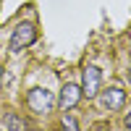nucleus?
I'll list each match as a JSON object with an SVG mask.
<instances>
[{
    "instance_id": "nucleus-7",
    "label": "nucleus",
    "mask_w": 131,
    "mask_h": 131,
    "mask_svg": "<svg viewBox=\"0 0 131 131\" xmlns=\"http://www.w3.org/2000/svg\"><path fill=\"white\" fill-rule=\"evenodd\" d=\"M60 128H71V131H79V121L71 115H63L60 118Z\"/></svg>"
},
{
    "instance_id": "nucleus-2",
    "label": "nucleus",
    "mask_w": 131,
    "mask_h": 131,
    "mask_svg": "<svg viewBox=\"0 0 131 131\" xmlns=\"http://www.w3.org/2000/svg\"><path fill=\"white\" fill-rule=\"evenodd\" d=\"M26 105L31 113L37 115H47L52 110V105H55V97H52L50 89H42V86H34V89L26 92Z\"/></svg>"
},
{
    "instance_id": "nucleus-8",
    "label": "nucleus",
    "mask_w": 131,
    "mask_h": 131,
    "mask_svg": "<svg viewBox=\"0 0 131 131\" xmlns=\"http://www.w3.org/2000/svg\"><path fill=\"white\" fill-rule=\"evenodd\" d=\"M123 123H126V128H131V110L126 113V118H123Z\"/></svg>"
},
{
    "instance_id": "nucleus-4",
    "label": "nucleus",
    "mask_w": 131,
    "mask_h": 131,
    "mask_svg": "<svg viewBox=\"0 0 131 131\" xmlns=\"http://www.w3.org/2000/svg\"><path fill=\"white\" fill-rule=\"evenodd\" d=\"M81 97H84V92H81L79 84H66L63 89H60V97H58V107L66 113V110H71V107L79 105Z\"/></svg>"
},
{
    "instance_id": "nucleus-6",
    "label": "nucleus",
    "mask_w": 131,
    "mask_h": 131,
    "mask_svg": "<svg viewBox=\"0 0 131 131\" xmlns=\"http://www.w3.org/2000/svg\"><path fill=\"white\" fill-rule=\"evenodd\" d=\"M3 126L5 128H29V121H26V118H18L16 113H5Z\"/></svg>"
},
{
    "instance_id": "nucleus-3",
    "label": "nucleus",
    "mask_w": 131,
    "mask_h": 131,
    "mask_svg": "<svg viewBox=\"0 0 131 131\" xmlns=\"http://www.w3.org/2000/svg\"><path fill=\"white\" fill-rule=\"evenodd\" d=\"M100 84H102V71L97 66H84V71H81V92L86 97H97L100 94Z\"/></svg>"
},
{
    "instance_id": "nucleus-1",
    "label": "nucleus",
    "mask_w": 131,
    "mask_h": 131,
    "mask_svg": "<svg viewBox=\"0 0 131 131\" xmlns=\"http://www.w3.org/2000/svg\"><path fill=\"white\" fill-rule=\"evenodd\" d=\"M34 42H37V26L29 24V21H21V24L13 29V34H10L8 50H10V52H21L24 47L34 45Z\"/></svg>"
},
{
    "instance_id": "nucleus-5",
    "label": "nucleus",
    "mask_w": 131,
    "mask_h": 131,
    "mask_svg": "<svg viewBox=\"0 0 131 131\" xmlns=\"http://www.w3.org/2000/svg\"><path fill=\"white\" fill-rule=\"evenodd\" d=\"M126 102V92L121 89V86H110V89L100 92V105L102 110H121Z\"/></svg>"
}]
</instances>
